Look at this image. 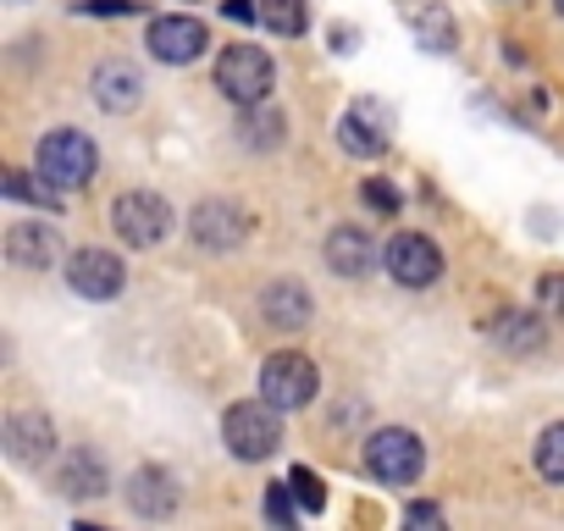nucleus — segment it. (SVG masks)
Returning a JSON list of instances; mask_svg holds the SVG:
<instances>
[{"label":"nucleus","mask_w":564,"mask_h":531,"mask_svg":"<svg viewBox=\"0 0 564 531\" xmlns=\"http://www.w3.org/2000/svg\"><path fill=\"white\" fill-rule=\"evenodd\" d=\"M221 443L232 448V459L254 465V459H271L282 448V410L260 393V399H238L227 415H221Z\"/></svg>","instance_id":"f257e3e1"},{"label":"nucleus","mask_w":564,"mask_h":531,"mask_svg":"<svg viewBox=\"0 0 564 531\" xmlns=\"http://www.w3.org/2000/svg\"><path fill=\"white\" fill-rule=\"evenodd\" d=\"M260 393H265L282 415H289V410H305V404L322 393V371H316L311 355L282 349V355H271V360L260 366Z\"/></svg>","instance_id":"f03ea898"},{"label":"nucleus","mask_w":564,"mask_h":531,"mask_svg":"<svg viewBox=\"0 0 564 531\" xmlns=\"http://www.w3.org/2000/svg\"><path fill=\"white\" fill-rule=\"evenodd\" d=\"M271 84H276V67L260 45H227L221 62H216V89L232 100V106H254V100H271Z\"/></svg>","instance_id":"7ed1b4c3"},{"label":"nucleus","mask_w":564,"mask_h":531,"mask_svg":"<svg viewBox=\"0 0 564 531\" xmlns=\"http://www.w3.org/2000/svg\"><path fill=\"white\" fill-rule=\"evenodd\" d=\"M95 166H100V150H95L89 133L56 128V133L40 139V172H45L56 188H84V183L95 177Z\"/></svg>","instance_id":"20e7f679"},{"label":"nucleus","mask_w":564,"mask_h":531,"mask_svg":"<svg viewBox=\"0 0 564 531\" xmlns=\"http://www.w3.org/2000/svg\"><path fill=\"white\" fill-rule=\"evenodd\" d=\"M111 227L128 249H155L166 232H172V205L150 188H133V194H117L111 205Z\"/></svg>","instance_id":"39448f33"},{"label":"nucleus","mask_w":564,"mask_h":531,"mask_svg":"<svg viewBox=\"0 0 564 531\" xmlns=\"http://www.w3.org/2000/svg\"><path fill=\"white\" fill-rule=\"evenodd\" d=\"M421 465H426V448H421L415 432H404V426H382V432H371V443H366V470H371L377 481H388V487H410V481L421 476Z\"/></svg>","instance_id":"423d86ee"},{"label":"nucleus","mask_w":564,"mask_h":531,"mask_svg":"<svg viewBox=\"0 0 564 531\" xmlns=\"http://www.w3.org/2000/svg\"><path fill=\"white\" fill-rule=\"evenodd\" d=\"M188 232H194V243L199 249H238L249 232H254V216L238 205V199H199L194 210H188Z\"/></svg>","instance_id":"0eeeda50"},{"label":"nucleus","mask_w":564,"mask_h":531,"mask_svg":"<svg viewBox=\"0 0 564 531\" xmlns=\"http://www.w3.org/2000/svg\"><path fill=\"white\" fill-rule=\"evenodd\" d=\"M388 278L404 283V289L437 283L443 278V249L426 232H393V243H388Z\"/></svg>","instance_id":"6e6552de"},{"label":"nucleus","mask_w":564,"mask_h":531,"mask_svg":"<svg viewBox=\"0 0 564 531\" xmlns=\"http://www.w3.org/2000/svg\"><path fill=\"white\" fill-rule=\"evenodd\" d=\"M205 23L199 18H188V12H172V18H155L150 23V34H144V45H150V56L155 62H166V67H188V62H199L205 56Z\"/></svg>","instance_id":"1a4fd4ad"},{"label":"nucleus","mask_w":564,"mask_h":531,"mask_svg":"<svg viewBox=\"0 0 564 531\" xmlns=\"http://www.w3.org/2000/svg\"><path fill=\"white\" fill-rule=\"evenodd\" d=\"M388 133H393V117H388V106H377V100H355V106L338 117V144H344L349 155H360V161L388 155Z\"/></svg>","instance_id":"9d476101"},{"label":"nucleus","mask_w":564,"mask_h":531,"mask_svg":"<svg viewBox=\"0 0 564 531\" xmlns=\"http://www.w3.org/2000/svg\"><path fill=\"white\" fill-rule=\"evenodd\" d=\"M67 283H73L78 300H117L122 283H128V266L111 249H78L67 260Z\"/></svg>","instance_id":"9b49d317"},{"label":"nucleus","mask_w":564,"mask_h":531,"mask_svg":"<svg viewBox=\"0 0 564 531\" xmlns=\"http://www.w3.org/2000/svg\"><path fill=\"white\" fill-rule=\"evenodd\" d=\"M177 498L183 492H177V476L166 465H139L133 481H128V509L144 514V520H166L177 509Z\"/></svg>","instance_id":"f8f14e48"},{"label":"nucleus","mask_w":564,"mask_h":531,"mask_svg":"<svg viewBox=\"0 0 564 531\" xmlns=\"http://www.w3.org/2000/svg\"><path fill=\"white\" fill-rule=\"evenodd\" d=\"M7 260L23 266V272H45V266L62 260V232L45 227V221H18L7 232Z\"/></svg>","instance_id":"ddd939ff"},{"label":"nucleus","mask_w":564,"mask_h":531,"mask_svg":"<svg viewBox=\"0 0 564 531\" xmlns=\"http://www.w3.org/2000/svg\"><path fill=\"white\" fill-rule=\"evenodd\" d=\"M7 454H12L18 465H45V459L56 454V426H51L40 410H18V415L7 421Z\"/></svg>","instance_id":"4468645a"},{"label":"nucleus","mask_w":564,"mask_h":531,"mask_svg":"<svg viewBox=\"0 0 564 531\" xmlns=\"http://www.w3.org/2000/svg\"><path fill=\"white\" fill-rule=\"evenodd\" d=\"M260 316H265L271 327H282V333H300V327H311L316 300H311L305 283H265V289H260Z\"/></svg>","instance_id":"2eb2a0df"},{"label":"nucleus","mask_w":564,"mask_h":531,"mask_svg":"<svg viewBox=\"0 0 564 531\" xmlns=\"http://www.w3.org/2000/svg\"><path fill=\"white\" fill-rule=\"evenodd\" d=\"M327 266H333L338 278H366L371 266H377L371 232H366V227H338V232L327 238Z\"/></svg>","instance_id":"dca6fc26"},{"label":"nucleus","mask_w":564,"mask_h":531,"mask_svg":"<svg viewBox=\"0 0 564 531\" xmlns=\"http://www.w3.org/2000/svg\"><path fill=\"white\" fill-rule=\"evenodd\" d=\"M95 100L122 117V111H133V106L144 100V78H139L128 62H106V67L95 73Z\"/></svg>","instance_id":"f3484780"},{"label":"nucleus","mask_w":564,"mask_h":531,"mask_svg":"<svg viewBox=\"0 0 564 531\" xmlns=\"http://www.w3.org/2000/svg\"><path fill=\"white\" fill-rule=\"evenodd\" d=\"M492 338H498L509 355H536V349L547 344V327H542L531 311H503V316L492 322Z\"/></svg>","instance_id":"a211bd4d"},{"label":"nucleus","mask_w":564,"mask_h":531,"mask_svg":"<svg viewBox=\"0 0 564 531\" xmlns=\"http://www.w3.org/2000/svg\"><path fill=\"white\" fill-rule=\"evenodd\" d=\"M56 487H62L67 498H100L111 481H106V465H100L89 448H78V454H67V465H62Z\"/></svg>","instance_id":"6ab92c4d"},{"label":"nucleus","mask_w":564,"mask_h":531,"mask_svg":"<svg viewBox=\"0 0 564 531\" xmlns=\"http://www.w3.org/2000/svg\"><path fill=\"white\" fill-rule=\"evenodd\" d=\"M0 194L23 199V205H40V210H62V188H56L45 172H18V166H7V172H0Z\"/></svg>","instance_id":"aec40b11"},{"label":"nucleus","mask_w":564,"mask_h":531,"mask_svg":"<svg viewBox=\"0 0 564 531\" xmlns=\"http://www.w3.org/2000/svg\"><path fill=\"white\" fill-rule=\"evenodd\" d=\"M282 133H289V122H282V111H276V106H265V100L243 106V117H238V139H243L249 150H276V144H282Z\"/></svg>","instance_id":"412c9836"},{"label":"nucleus","mask_w":564,"mask_h":531,"mask_svg":"<svg viewBox=\"0 0 564 531\" xmlns=\"http://www.w3.org/2000/svg\"><path fill=\"white\" fill-rule=\"evenodd\" d=\"M410 29H415V40L426 45V51H454V40H459V29H454V18L443 12V7H415L410 12Z\"/></svg>","instance_id":"4be33fe9"},{"label":"nucleus","mask_w":564,"mask_h":531,"mask_svg":"<svg viewBox=\"0 0 564 531\" xmlns=\"http://www.w3.org/2000/svg\"><path fill=\"white\" fill-rule=\"evenodd\" d=\"M260 23L282 40H294L311 23V0H260Z\"/></svg>","instance_id":"5701e85b"},{"label":"nucleus","mask_w":564,"mask_h":531,"mask_svg":"<svg viewBox=\"0 0 564 531\" xmlns=\"http://www.w3.org/2000/svg\"><path fill=\"white\" fill-rule=\"evenodd\" d=\"M536 470H542L553 487H564V421H553V426L542 432V443H536Z\"/></svg>","instance_id":"b1692460"},{"label":"nucleus","mask_w":564,"mask_h":531,"mask_svg":"<svg viewBox=\"0 0 564 531\" xmlns=\"http://www.w3.org/2000/svg\"><path fill=\"white\" fill-rule=\"evenodd\" d=\"M289 487H294L300 509H311V514H322V509H327V487H322V476H316L311 465H294V470H289Z\"/></svg>","instance_id":"393cba45"},{"label":"nucleus","mask_w":564,"mask_h":531,"mask_svg":"<svg viewBox=\"0 0 564 531\" xmlns=\"http://www.w3.org/2000/svg\"><path fill=\"white\" fill-rule=\"evenodd\" d=\"M289 492H294L289 481L265 487V503H260V509H265V520H271V525H294V520H300V509H294V498H289Z\"/></svg>","instance_id":"a878e982"},{"label":"nucleus","mask_w":564,"mask_h":531,"mask_svg":"<svg viewBox=\"0 0 564 531\" xmlns=\"http://www.w3.org/2000/svg\"><path fill=\"white\" fill-rule=\"evenodd\" d=\"M536 300H542L547 316H564V272H547V278L536 283Z\"/></svg>","instance_id":"bb28decb"},{"label":"nucleus","mask_w":564,"mask_h":531,"mask_svg":"<svg viewBox=\"0 0 564 531\" xmlns=\"http://www.w3.org/2000/svg\"><path fill=\"white\" fill-rule=\"evenodd\" d=\"M78 12H95V18H139V0H84Z\"/></svg>","instance_id":"cd10ccee"},{"label":"nucleus","mask_w":564,"mask_h":531,"mask_svg":"<svg viewBox=\"0 0 564 531\" xmlns=\"http://www.w3.org/2000/svg\"><path fill=\"white\" fill-rule=\"evenodd\" d=\"M404 520H410V525H443V509H437V503H410Z\"/></svg>","instance_id":"c85d7f7f"},{"label":"nucleus","mask_w":564,"mask_h":531,"mask_svg":"<svg viewBox=\"0 0 564 531\" xmlns=\"http://www.w3.org/2000/svg\"><path fill=\"white\" fill-rule=\"evenodd\" d=\"M366 199H371L377 210H399V194H393L388 183H366Z\"/></svg>","instance_id":"c756f323"},{"label":"nucleus","mask_w":564,"mask_h":531,"mask_svg":"<svg viewBox=\"0 0 564 531\" xmlns=\"http://www.w3.org/2000/svg\"><path fill=\"white\" fill-rule=\"evenodd\" d=\"M221 12H227L232 23H254V18H260V7H249V0H227Z\"/></svg>","instance_id":"7c9ffc66"},{"label":"nucleus","mask_w":564,"mask_h":531,"mask_svg":"<svg viewBox=\"0 0 564 531\" xmlns=\"http://www.w3.org/2000/svg\"><path fill=\"white\" fill-rule=\"evenodd\" d=\"M553 7H558V18H564V0H553Z\"/></svg>","instance_id":"2f4dec72"}]
</instances>
